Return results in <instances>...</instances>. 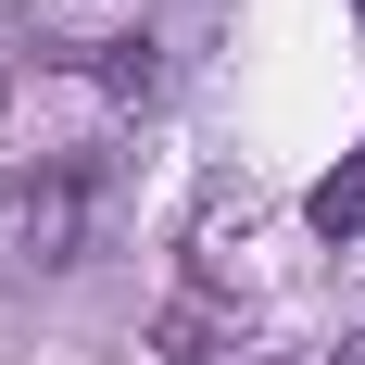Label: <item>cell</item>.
<instances>
[{
    "mask_svg": "<svg viewBox=\"0 0 365 365\" xmlns=\"http://www.w3.org/2000/svg\"><path fill=\"white\" fill-rule=\"evenodd\" d=\"M88 252V189L63 177V164H0V264H26V277H51V264Z\"/></svg>",
    "mask_w": 365,
    "mask_h": 365,
    "instance_id": "cell-1",
    "label": "cell"
},
{
    "mask_svg": "<svg viewBox=\"0 0 365 365\" xmlns=\"http://www.w3.org/2000/svg\"><path fill=\"white\" fill-rule=\"evenodd\" d=\"M151 353L164 365H252V328H240L215 290H177L164 315H151Z\"/></svg>",
    "mask_w": 365,
    "mask_h": 365,
    "instance_id": "cell-2",
    "label": "cell"
},
{
    "mask_svg": "<svg viewBox=\"0 0 365 365\" xmlns=\"http://www.w3.org/2000/svg\"><path fill=\"white\" fill-rule=\"evenodd\" d=\"M315 227H328V240H353V227H365V164H340V177L315 189Z\"/></svg>",
    "mask_w": 365,
    "mask_h": 365,
    "instance_id": "cell-3",
    "label": "cell"
}]
</instances>
